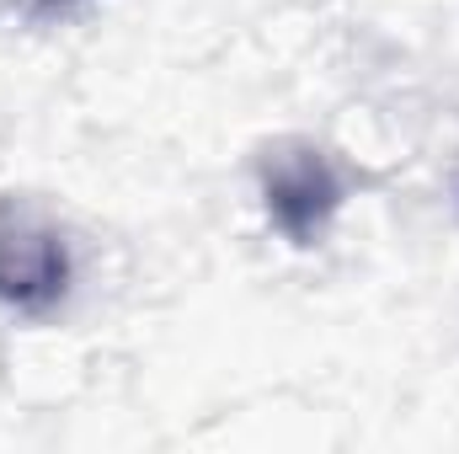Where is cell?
<instances>
[{
  "mask_svg": "<svg viewBox=\"0 0 459 454\" xmlns=\"http://www.w3.org/2000/svg\"><path fill=\"white\" fill-rule=\"evenodd\" d=\"M358 188V171L347 166L342 155L321 139H305V134H289V139H273L262 155H256V198H262V214L267 225L278 230L289 246L310 251L321 246L337 214L347 209Z\"/></svg>",
  "mask_w": 459,
  "mask_h": 454,
  "instance_id": "6da1fadb",
  "label": "cell"
},
{
  "mask_svg": "<svg viewBox=\"0 0 459 454\" xmlns=\"http://www.w3.org/2000/svg\"><path fill=\"white\" fill-rule=\"evenodd\" d=\"M70 235L27 193H0V305L43 321L70 294Z\"/></svg>",
  "mask_w": 459,
  "mask_h": 454,
  "instance_id": "7a4b0ae2",
  "label": "cell"
},
{
  "mask_svg": "<svg viewBox=\"0 0 459 454\" xmlns=\"http://www.w3.org/2000/svg\"><path fill=\"white\" fill-rule=\"evenodd\" d=\"M81 5H91V0H32L27 11H32V22H65V16H75Z\"/></svg>",
  "mask_w": 459,
  "mask_h": 454,
  "instance_id": "3957f363",
  "label": "cell"
}]
</instances>
